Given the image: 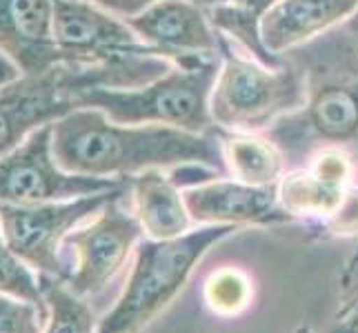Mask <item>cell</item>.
<instances>
[{
    "label": "cell",
    "instance_id": "cell-11",
    "mask_svg": "<svg viewBox=\"0 0 358 333\" xmlns=\"http://www.w3.org/2000/svg\"><path fill=\"white\" fill-rule=\"evenodd\" d=\"M185 207L199 225H282L294 220L278 202L274 187H254L238 180H209L182 193Z\"/></svg>",
    "mask_w": 358,
    "mask_h": 333
},
{
    "label": "cell",
    "instance_id": "cell-2",
    "mask_svg": "<svg viewBox=\"0 0 358 333\" xmlns=\"http://www.w3.org/2000/svg\"><path fill=\"white\" fill-rule=\"evenodd\" d=\"M169 67L158 56H125L109 63H58L41 73H22L0 89V158L45 125L80 109L78 96L94 87H141Z\"/></svg>",
    "mask_w": 358,
    "mask_h": 333
},
{
    "label": "cell",
    "instance_id": "cell-10",
    "mask_svg": "<svg viewBox=\"0 0 358 333\" xmlns=\"http://www.w3.org/2000/svg\"><path fill=\"white\" fill-rule=\"evenodd\" d=\"M138 40L158 56H171L180 67L214 63L218 38L194 0H158L125 20Z\"/></svg>",
    "mask_w": 358,
    "mask_h": 333
},
{
    "label": "cell",
    "instance_id": "cell-23",
    "mask_svg": "<svg viewBox=\"0 0 358 333\" xmlns=\"http://www.w3.org/2000/svg\"><path fill=\"white\" fill-rule=\"evenodd\" d=\"M329 333H358V251L345 265L338 285V309Z\"/></svg>",
    "mask_w": 358,
    "mask_h": 333
},
{
    "label": "cell",
    "instance_id": "cell-12",
    "mask_svg": "<svg viewBox=\"0 0 358 333\" xmlns=\"http://www.w3.org/2000/svg\"><path fill=\"white\" fill-rule=\"evenodd\" d=\"M354 176L352 158L341 149H323L307 169L285 174L278 184V202L292 218L327 222L343 207Z\"/></svg>",
    "mask_w": 358,
    "mask_h": 333
},
{
    "label": "cell",
    "instance_id": "cell-8",
    "mask_svg": "<svg viewBox=\"0 0 358 333\" xmlns=\"http://www.w3.org/2000/svg\"><path fill=\"white\" fill-rule=\"evenodd\" d=\"M127 178L78 176L60 169L54 156V125L36 129L14 151L0 158V202L41 205L118 189Z\"/></svg>",
    "mask_w": 358,
    "mask_h": 333
},
{
    "label": "cell",
    "instance_id": "cell-6",
    "mask_svg": "<svg viewBox=\"0 0 358 333\" xmlns=\"http://www.w3.org/2000/svg\"><path fill=\"white\" fill-rule=\"evenodd\" d=\"M129 184L118 189L80 195L63 202H41V205H5L0 202V233L5 242L20 256L34 271L43 276L63 278V240L80 222L92 218L118 195L127 193Z\"/></svg>",
    "mask_w": 358,
    "mask_h": 333
},
{
    "label": "cell",
    "instance_id": "cell-3",
    "mask_svg": "<svg viewBox=\"0 0 358 333\" xmlns=\"http://www.w3.org/2000/svg\"><path fill=\"white\" fill-rule=\"evenodd\" d=\"M236 229L231 225H205L171 240H141L136 244L127 285L98 323L96 333H138L174 302L201 258Z\"/></svg>",
    "mask_w": 358,
    "mask_h": 333
},
{
    "label": "cell",
    "instance_id": "cell-5",
    "mask_svg": "<svg viewBox=\"0 0 358 333\" xmlns=\"http://www.w3.org/2000/svg\"><path fill=\"white\" fill-rule=\"evenodd\" d=\"M303 105L305 87L296 71L234 54H225L209 94V116L238 131H256Z\"/></svg>",
    "mask_w": 358,
    "mask_h": 333
},
{
    "label": "cell",
    "instance_id": "cell-28",
    "mask_svg": "<svg viewBox=\"0 0 358 333\" xmlns=\"http://www.w3.org/2000/svg\"><path fill=\"white\" fill-rule=\"evenodd\" d=\"M345 29H348L350 38L354 40V45H356V49H358V9L348 18V24H345Z\"/></svg>",
    "mask_w": 358,
    "mask_h": 333
},
{
    "label": "cell",
    "instance_id": "cell-7",
    "mask_svg": "<svg viewBox=\"0 0 358 333\" xmlns=\"http://www.w3.org/2000/svg\"><path fill=\"white\" fill-rule=\"evenodd\" d=\"M125 195V193H122ZM107 202L87 227L71 231L63 240V280L76 295H96L125 267L143 227L138 218L120 207V198Z\"/></svg>",
    "mask_w": 358,
    "mask_h": 333
},
{
    "label": "cell",
    "instance_id": "cell-20",
    "mask_svg": "<svg viewBox=\"0 0 358 333\" xmlns=\"http://www.w3.org/2000/svg\"><path fill=\"white\" fill-rule=\"evenodd\" d=\"M203 295L207 306L216 316L231 318L250 306L254 298V287L245 271L236 267H223L205 280Z\"/></svg>",
    "mask_w": 358,
    "mask_h": 333
},
{
    "label": "cell",
    "instance_id": "cell-4",
    "mask_svg": "<svg viewBox=\"0 0 358 333\" xmlns=\"http://www.w3.org/2000/svg\"><path fill=\"white\" fill-rule=\"evenodd\" d=\"M218 63L169 69L160 78L129 89L94 87L78 96L80 107L101 109L120 125H165L192 133L209 127V94Z\"/></svg>",
    "mask_w": 358,
    "mask_h": 333
},
{
    "label": "cell",
    "instance_id": "cell-26",
    "mask_svg": "<svg viewBox=\"0 0 358 333\" xmlns=\"http://www.w3.org/2000/svg\"><path fill=\"white\" fill-rule=\"evenodd\" d=\"M276 3H278V0H229V5L247 11V14H254L256 18H261V20Z\"/></svg>",
    "mask_w": 358,
    "mask_h": 333
},
{
    "label": "cell",
    "instance_id": "cell-29",
    "mask_svg": "<svg viewBox=\"0 0 358 333\" xmlns=\"http://www.w3.org/2000/svg\"><path fill=\"white\" fill-rule=\"evenodd\" d=\"M294 333H314V331H312L310 327H307V325H301V327H299V329H296Z\"/></svg>",
    "mask_w": 358,
    "mask_h": 333
},
{
    "label": "cell",
    "instance_id": "cell-18",
    "mask_svg": "<svg viewBox=\"0 0 358 333\" xmlns=\"http://www.w3.org/2000/svg\"><path fill=\"white\" fill-rule=\"evenodd\" d=\"M38 282L49 309L43 333H96L94 311L83 295H76L63 280L52 276L38 274Z\"/></svg>",
    "mask_w": 358,
    "mask_h": 333
},
{
    "label": "cell",
    "instance_id": "cell-16",
    "mask_svg": "<svg viewBox=\"0 0 358 333\" xmlns=\"http://www.w3.org/2000/svg\"><path fill=\"white\" fill-rule=\"evenodd\" d=\"M223 160L234 180L254 187H274L282 174V158L271 142L250 133H227L220 140Z\"/></svg>",
    "mask_w": 358,
    "mask_h": 333
},
{
    "label": "cell",
    "instance_id": "cell-1",
    "mask_svg": "<svg viewBox=\"0 0 358 333\" xmlns=\"http://www.w3.org/2000/svg\"><path fill=\"white\" fill-rule=\"evenodd\" d=\"M54 156L60 169L78 176L127 178L182 165H205L223 174L216 138L165 125H120L94 107L54 122Z\"/></svg>",
    "mask_w": 358,
    "mask_h": 333
},
{
    "label": "cell",
    "instance_id": "cell-15",
    "mask_svg": "<svg viewBox=\"0 0 358 333\" xmlns=\"http://www.w3.org/2000/svg\"><path fill=\"white\" fill-rule=\"evenodd\" d=\"M134 216L152 240H171L189 231L192 216L178 184L160 169H147L131 182Z\"/></svg>",
    "mask_w": 358,
    "mask_h": 333
},
{
    "label": "cell",
    "instance_id": "cell-14",
    "mask_svg": "<svg viewBox=\"0 0 358 333\" xmlns=\"http://www.w3.org/2000/svg\"><path fill=\"white\" fill-rule=\"evenodd\" d=\"M358 9V0H278L261 20L269 52L280 54L316 38Z\"/></svg>",
    "mask_w": 358,
    "mask_h": 333
},
{
    "label": "cell",
    "instance_id": "cell-13",
    "mask_svg": "<svg viewBox=\"0 0 358 333\" xmlns=\"http://www.w3.org/2000/svg\"><path fill=\"white\" fill-rule=\"evenodd\" d=\"M0 49L22 73L65 63L54 36V0H0Z\"/></svg>",
    "mask_w": 358,
    "mask_h": 333
},
{
    "label": "cell",
    "instance_id": "cell-17",
    "mask_svg": "<svg viewBox=\"0 0 358 333\" xmlns=\"http://www.w3.org/2000/svg\"><path fill=\"white\" fill-rule=\"evenodd\" d=\"M310 127L329 142L358 135V82H338L318 89L307 107Z\"/></svg>",
    "mask_w": 358,
    "mask_h": 333
},
{
    "label": "cell",
    "instance_id": "cell-27",
    "mask_svg": "<svg viewBox=\"0 0 358 333\" xmlns=\"http://www.w3.org/2000/svg\"><path fill=\"white\" fill-rule=\"evenodd\" d=\"M20 76H22L20 67L3 52V49H0V89H3L5 84L14 82V80L20 78Z\"/></svg>",
    "mask_w": 358,
    "mask_h": 333
},
{
    "label": "cell",
    "instance_id": "cell-25",
    "mask_svg": "<svg viewBox=\"0 0 358 333\" xmlns=\"http://www.w3.org/2000/svg\"><path fill=\"white\" fill-rule=\"evenodd\" d=\"M87 3H94L101 9L109 11V14L127 20V18L143 14L147 7L156 5L158 0H87ZM194 3H216V0H194Z\"/></svg>",
    "mask_w": 358,
    "mask_h": 333
},
{
    "label": "cell",
    "instance_id": "cell-24",
    "mask_svg": "<svg viewBox=\"0 0 358 333\" xmlns=\"http://www.w3.org/2000/svg\"><path fill=\"white\" fill-rule=\"evenodd\" d=\"M325 227L334 236H356L358 233V189H350L343 207L331 216Z\"/></svg>",
    "mask_w": 358,
    "mask_h": 333
},
{
    "label": "cell",
    "instance_id": "cell-19",
    "mask_svg": "<svg viewBox=\"0 0 358 333\" xmlns=\"http://www.w3.org/2000/svg\"><path fill=\"white\" fill-rule=\"evenodd\" d=\"M212 22L218 31H223L231 36L247 54H252L258 63H263L267 67H280L278 54L269 52L263 34H261V18H256L254 14L234 7V5H216L212 11Z\"/></svg>",
    "mask_w": 358,
    "mask_h": 333
},
{
    "label": "cell",
    "instance_id": "cell-9",
    "mask_svg": "<svg viewBox=\"0 0 358 333\" xmlns=\"http://www.w3.org/2000/svg\"><path fill=\"white\" fill-rule=\"evenodd\" d=\"M54 36L65 63H109L125 56H158L118 16L87 0H54Z\"/></svg>",
    "mask_w": 358,
    "mask_h": 333
},
{
    "label": "cell",
    "instance_id": "cell-21",
    "mask_svg": "<svg viewBox=\"0 0 358 333\" xmlns=\"http://www.w3.org/2000/svg\"><path fill=\"white\" fill-rule=\"evenodd\" d=\"M0 295H14V298L47 306L41 282L34 276V269L14 253L0 233Z\"/></svg>",
    "mask_w": 358,
    "mask_h": 333
},
{
    "label": "cell",
    "instance_id": "cell-22",
    "mask_svg": "<svg viewBox=\"0 0 358 333\" xmlns=\"http://www.w3.org/2000/svg\"><path fill=\"white\" fill-rule=\"evenodd\" d=\"M47 316V306L0 295V333H43Z\"/></svg>",
    "mask_w": 358,
    "mask_h": 333
}]
</instances>
